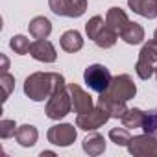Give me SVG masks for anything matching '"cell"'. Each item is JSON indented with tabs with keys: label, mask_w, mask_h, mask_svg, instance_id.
Segmentation results:
<instances>
[{
	"label": "cell",
	"mask_w": 157,
	"mask_h": 157,
	"mask_svg": "<svg viewBox=\"0 0 157 157\" xmlns=\"http://www.w3.org/2000/svg\"><path fill=\"white\" fill-rule=\"evenodd\" d=\"M65 85V78L57 72H33L24 80V94L33 102H44Z\"/></svg>",
	"instance_id": "obj_1"
},
{
	"label": "cell",
	"mask_w": 157,
	"mask_h": 157,
	"mask_svg": "<svg viewBox=\"0 0 157 157\" xmlns=\"http://www.w3.org/2000/svg\"><path fill=\"white\" fill-rule=\"evenodd\" d=\"M72 109V98H70V91H68V85L65 87H59L46 102V117L52 118V120H61L65 118Z\"/></svg>",
	"instance_id": "obj_2"
},
{
	"label": "cell",
	"mask_w": 157,
	"mask_h": 157,
	"mask_svg": "<svg viewBox=\"0 0 157 157\" xmlns=\"http://www.w3.org/2000/svg\"><path fill=\"white\" fill-rule=\"evenodd\" d=\"M83 80H85V83L89 85L91 91H94V93L100 94V93H104V91L109 89L113 76H111V72H109L107 67H104L100 63H94V65H89L85 68Z\"/></svg>",
	"instance_id": "obj_3"
},
{
	"label": "cell",
	"mask_w": 157,
	"mask_h": 157,
	"mask_svg": "<svg viewBox=\"0 0 157 157\" xmlns=\"http://www.w3.org/2000/svg\"><path fill=\"white\" fill-rule=\"evenodd\" d=\"M128 151L135 157H157V137L150 133L135 135L128 144Z\"/></svg>",
	"instance_id": "obj_4"
},
{
	"label": "cell",
	"mask_w": 157,
	"mask_h": 157,
	"mask_svg": "<svg viewBox=\"0 0 157 157\" xmlns=\"http://www.w3.org/2000/svg\"><path fill=\"white\" fill-rule=\"evenodd\" d=\"M104 93H107V94H111V96H115L118 100L128 102V100L135 98L137 87H135V83H133V80H131L129 74H118V76H115L113 80H111L109 89L104 91Z\"/></svg>",
	"instance_id": "obj_5"
},
{
	"label": "cell",
	"mask_w": 157,
	"mask_h": 157,
	"mask_svg": "<svg viewBox=\"0 0 157 157\" xmlns=\"http://www.w3.org/2000/svg\"><path fill=\"white\" fill-rule=\"evenodd\" d=\"M109 118H111V115H109L104 107L96 105V107H93V109L87 111V113L78 115L76 126L80 128V129H83V131H96V129L102 128Z\"/></svg>",
	"instance_id": "obj_6"
},
{
	"label": "cell",
	"mask_w": 157,
	"mask_h": 157,
	"mask_svg": "<svg viewBox=\"0 0 157 157\" xmlns=\"http://www.w3.org/2000/svg\"><path fill=\"white\" fill-rule=\"evenodd\" d=\"M76 128H78V126H76ZM76 128H74L72 124H56V126H52V128L48 129L46 139H48V142L54 144V146L67 148V146H70V144L76 140V137H78Z\"/></svg>",
	"instance_id": "obj_7"
},
{
	"label": "cell",
	"mask_w": 157,
	"mask_h": 157,
	"mask_svg": "<svg viewBox=\"0 0 157 157\" xmlns=\"http://www.w3.org/2000/svg\"><path fill=\"white\" fill-rule=\"evenodd\" d=\"M30 56L41 63H54L57 59V52L54 48V44L46 39H37L32 43V48H30Z\"/></svg>",
	"instance_id": "obj_8"
},
{
	"label": "cell",
	"mask_w": 157,
	"mask_h": 157,
	"mask_svg": "<svg viewBox=\"0 0 157 157\" xmlns=\"http://www.w3.org/2000/svg\"><path fill=\"white\" fill-rule=\"evenodd\" d=\"M68 91H70V98H72V107L78 115L87 113L93 109V98L89 93H85L78 83H68Z\"/></svg>",
	"instance_id": "obj_9"
},
{
	"label": "cell",
	"mask_w": 157,
	"mask_h": 157,
	"mask_svg": "<svg viewBox=\"0 0 157 157\" xmlns=\"http://www.w3.org/2000/svg\"><path fill=\"white\" fill-rule=\"evenodd\" d=\"M98 105L104 107V109L111 115V118H122V117L128 113L126 102H124V100H118V98H115V96H111V94H107V93H100V96H98Z\"/></svg>",
	"instance_id": "obj_10"
},
{
	"label": "cell",
	"mask_w": 157,
	"mask_h": 157,
	"mask_svg": "<svg viewBox=\"0 0 157 157\" xmlns=\"http://www.w3.org/2000/svg\"><path fill=\"white\" fill-rule=\"evenodd\" d=\"M128 6L133 13H137L144 19L157 17V0H128Z\"/></svg>",
	"instance_id": "obj_11"
},
{
	"label": "cell",
	"mask_w": 157,
	"mask_h": 157,
	"mask_svg": "<svg viewBox=\"0 0 157 157\" xmlns=\"http://www.w3.org/2000/svg\"><path fill=\"white\" fill-rule=\"evenodd\" d=\"M59 44L65 52H70V54H76V52H80L83 48V37L82 33L78 32V30H68L61 35L59 39Z\"/></svg>",
	"instance_id": "obj_12"
},
{
	"label": "cell",
	"mask_w": 157,
	"mask_h": 157,
	"mask_svg": "<svg viewBox=\"0 0 157 157\" xmlns=\"http://www.w3.org/2000/svg\"><path fill=\"white\" fill-rule=\"evenodd\" d=\"M105 24L120 35V32L129 24V19H128V15H126L124 10H120V8H109V11L105 15Z\"/></svg>",
	"instance_id": "obj_13"
},
{
	"label": "cell",
	"mask_w": 157,
	"mask_h": 157,
	"mask_svg": "<svg viewBox=\"0 0 157 157\" xmlns=\"http://www.w3.org/2000/svg\"><path fill=\"white\" fill-rule=\"evenodd\" d=\"M15 139H17V142L22 148H32L37 142V139H39V131H37L35 126L24 124V126H19V129L15 133Z\"/></svg>",
	"instance_id": "obj_14"
},
{
	"label": "cell",
	"mask_w": 157,
	"mask_h": 157,
	"mask_svg": "<svg viewBox=\"0 0 157 157\" xmlns=\"http://www.w3.org/2000/svg\"><path fill=\"white\" fill-rule=\"evenodd\" d=\"M28 30H30L32 37H35V39H46L52 33V22L46 17H35V19L30 21Z\"/></svg>",
	"instance_id": "obj_15"
},
{
	"label": "cell",
	"mask_w": 157,
	"mask_h": 157,
	"mask_svg": "<svg viewBox=\"0 0 157 157\" xmlns=\"http://www.w3.org/2000/svg\"><path fill=\"white\" fill-rule=\"evenodd\" d=\"M82 146H83V151H85V153L96 157V155H100V153L105 151V139H104L100 133H91L89 137L83 139Z\"/></svg>",
	"instance_id": "obj_16"
},
{
	"label": "cell",
	"mask_w": 157,
	"mask_h": 157,
	"mask_svg": "<svg viewBox=\"0 0 157 157\" xmlns=\"http://www.w3.org/2000/svg\"><path fill=\"white\" fill-rule=\"evenodd\" d=\"M120 39L128 44H140L142 39H144V28L139 24V22H131L120 32Z\"/></svg>",
	"instance_id": "obj_17"
},
{
	"label": "cell",
	"mask_w": 157,
	"mask_h": 157,
	"mask_svg": "<svg viewBox=\"0 0 157 157\" xmlns=\"http://www.w3.org/2000/svg\"><path fill=\"white\" fill-rule=\"evenodd\" d=\"M144 117H146V113H144L142 109L133 107V109H128V113H126L120 120H122L124 128H128V129H137V128H142Z\"/></svg>",
	"instance_id": "obj_18"
},
{
	"label": "cell",
	"mask_w": 157,
	"mask_h": 157,
	"mask_svg": "<svg viewBox=\"0 0 157 157\" xmlns=\"http://www.w3.org/2000/svg\"><path fill=\"white\" fill-rule=\"evenodd\" d=\"M48 6H50L52 13H56L57 17H70V19H74V4H72V0H48Z\"/></svg>",
	"instance_id": "obj_19"
},
{
	"label": "cell",
	"mask_w": 157,
	"mask_h": 157,
	"mask_svg": "<svg viewBox=\"0 0 157 157\" xmlns=\"http://www.w3.org/2000/svg\"><path fill=\"white\" fill-rule=\"evenodd\" d=\"M117 39H118V33H117L115 30H111L107 24H104V28L98 32L94 43H96V46H100V48H111V46H115Z\"/></svg>",
	"instance_id": "obj_20"
},
{
	"label": "cell",
	"mask_w": 157,
	"mask_h": 157,
	"mask_svg": "<svg viewBox=\"0 0 157 157\" xmlns=\"http://www.w3.org/2000/svg\"><path fill=\"white\" fill-rule=\"evenodd\" d=\"M139 59H144V61H148V63H151V65H157V41H155V39L148 41V43L140 48Z\"/></svg>",
	"instance_id": "obj_21"
},
{
	"label": "cell",
	"mask_w": 157,
	"mask_h": 157,
	"mask_svg": "<svg viewBox=\"0 0 157 157\" xmlns=\"http://www.w3.org/2000/svg\"><path fill=\"white\" fill-rule=\"evenodd\" d=\"M10 46H11V50H13L15 54L24 56V54H28V52H30L32 43H30V39H26L24 35H13V37H11V41H10Z\"/></svg>",
	"instance_id": "obj_22"
},
{
	"label": "cell",
	"mask_w": 157,
	"mask_h": 157,
	"mask_svg": "<svg viewBox=\"0 0 157 157\" xmlns=\"http://www.w3.org/2000/svg\"><path fill=\"white\" fill-rule=\"evenodd\" d=\"M109 139L117 146H128L129 140H131V135H129V129L128 128H113L109 131Z\"/></svg>",
	"instance_id": "obj_23"
},
{
	"label": "cell",
	"mask_w": 157,
	"mask_h": 157,
	"mask_svg": "<svg viewBox=\"0 0 157 157\" xmlns=\"http://www.w3.org/2000/svg\"><path fill=\"white\" fill-rule=\"evenodd\" d=\"M104 24H105V21H104V17H100V15H94L93 19H89V22L85 24L87 37L94 41V39H96V35H98V32L104 28Z\"/></svg>",
	"instance_id": "obj_24"
},
{
	"label": "cell",
	"mask_w": 157,
	"mask_h": 157,
	"mask_svg": "<svg viewBox=\"0 0 157 157\" xmlns=\"http://www.w3.org/2000/svg\"><path fill=\"white\" fill-rule=\"evenodd\" d=\"M142 129H144V133H150V135L157 137V107L146 113V117H144V124H142Z\"/></svg>",
	"instance_id": "obj_25"
},
{
	"label": "cell",
	"mask_w": 157,
	"mask_h": 157,
	"mask_svg": "<svg viewBox=\"0 0 157 157\" xmlns=\"http://www.w3.org/2000/svg\"><path fill=\"white\" fill-rule=\"evenodd\" d=\"M135 72H137V76L140 80H150L151 74H155V65H151V63H148L144 59H139L137 65H135Z\"/></svg>",
	"instance_id": "obj_26"
},
{
	"label": "cell",
	"mask_w": 157,
	"mask_h": 157,
	"mask_svg": "<svg viewBox=\"0 0 157 157\" xmlns=\"http://www.w3.org/2000/svg\"><path fill=\"white\" fill-rule=\"evenodd\" d=\"M17 129H19V128H17L15 120H10V118L0 120V137H2V139H11V137H15Z\"/></svg>",
	"instance_id": "obj_27"
},
{
	"label": "cell",
	"mask_w": 157,
	"mask_h": 157,
	"mask_svg": "<svg viewBox=\"0 0 157 157\" xmlns=\"http://www.w3.org/2000/svg\"><path fill=\"white\" fill-rule=\"evenodd\" d=\"M0 83H2V89H4V102L10 98V94H11V91H13V87H15V78L10 74V72H2V76H0Z\"/></svg>",
	"instance_id": "obj_28"
},
{
	"label": "cell",
	"mask_w": 157,
	"mask_h": 157,
	"mask_svg": "<svg viewBox=\"0 0 157 157\" xmlns=\"http://www.w3.org/2000/svg\"><path fill=\"white\" fill-rule=\"evenodd\" d=\"M72 4H74V19L82 17L87 11V0H72Z\"/></svg>",
	"instance_id": "obj_29"
},
{
	"label": "cell",
	"mask_w": 157,
	"mask_h": 157,
	"mask_svg": "<svg viewBox=\"0 0 157 157\" xmlns=\"http://www.w3.org/2000/svg\"><path fill=\"white\" fill-rule=\"evenodd\" d=\"M0 57H2V72H8V65H10V61H8V57L2 54V56H0Z\"/></svg>",
	"instance_id": "obj_30"
},
{
	"label": "cell",
	"mask_w": 157,
	"mask_h": 157,
	"mask_svg": "<svg viewBox=\"0 0 157 157\" xmlns=\"http://www.w3.org/2000/svg\"><path fill=\"white\" fill-rule=\"evenodd\" d=\"M56 153L54 151H48V150H44V151H41V157H54Z\"/></svg>",
	"instance_id": "obj_31"
},
{
	"label": "cell",
	"mask_w": 157,
	"mask_h": 157,
	"mask_svg": "<svg viewBox=\"0 0 157 157\" xmlns=\"http://www.w3.org/2000/svg\"><path fill=\"white\" fill-rule=\"evenodd\" d=\"M153 39H155V41H157V30H155V32H153Z\"/></svg>",
	"instance_id": "obj_32"
},
{
	"label": "cell",
	"mask_w": 157,
	"mask_h": 157,
	"mask_svg": "<svg viewBox=\"0 0 157 157\" xmlns=\"http://www.w3.org/2000/svg\"><path fill=\"white\" fill-rule=\"evenodd\" d=\"M155 78H157V65H155Z\"/></svg>",
	"instance_id": "obj_33"
}]
</instances>
